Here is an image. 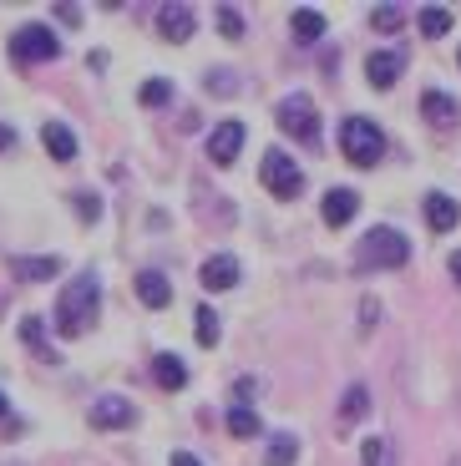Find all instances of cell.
<instances>
[{"instance_id":"obj_22","label":"cell","mask_w":461,"mask_h":466,"mask_svg":"<svg viewBox=\"0 0 461 466\" xmlns=\"http://www.w3.org/2000/svg\"><path fill=\"white\" fill-rule=\"evenodd\" d=\"M229 431H233V436H243V441H249V436H259V431H264V426H259V410L233 406V410H229Z\"/></svg>"},{"instance_id":"obj_11","label":"cell","mask_w":461,"mask_h":466,"mask_svg":"<svg viewBox=\"0 0 461 466\" xmlns=\"http://www.w3.org/2000/svg\"><path fill=\"white\" fill-rule=\"evenodd\" d=\"M243 147V122H223V127H213V137H208V157L219 167H229L233 157H239Z\"/></svg>"},{"instance_id":"obj_3","label":"cell","mask_w":461,"mask_h":466,"mask_svg":"<svg viewBox=\"0 0 461 466\" xmlns=\"http://www.w3.org/2000/svg\"><path fill=\"white\" fill-rule=\"evenodd\" d=\"M405 258H411V244L395 228H370L365 244H360V264L365 268H401Z\"/></svg>"},{"instance_id":"obj_31","label":"cell","mask_w":461,"mask_h":466,"mask_svg":"<svg viewBox=\"0 0 461 466\" xmlns=\"http://www.w3.org/2000/svg\"><path fill=\"white\" fill-rule=\"evenodd\" d=\"M208 92H233V76L229 71H208Z\"/></svg>"},{"instance_id":"obj_20","label":"cell","mask_w":461,"mask_h":466,"mask_svg":"<svg viewBox=\"0 0 461 466\" xmlns=\"http://www.w3.org/2000/svg\"><path fill=\"white\" fill-rule=\"evenodd\" d=\"M360 461H365V466H395V446H391V436H370V441L360 446Z\"/></svg>"},{"instance_id":"obj_13","label":"cell","mask_w":461,"mask_h":466,"mask_svg":"<svg viewBox=\"0 0 461 466\" xmlns=\"http://www.w3.org/2000/svg\"><path fill=\"white\" fill-rule=\"evenodd\" d=\"M158 31H162V41H178V46H183L188 35H193V5H162Z\"/></svg>"},{"instance_id":"obj_36","label":"cell","mask_w":461,"mask_h":466,"mask_svg":"<svg viewBox=\"0 0 461 466\" xmlns=\"http://www.w3.org/2000/svg\"><path fill=\"white\" fill-rule=\"evenodd\" d=\"M446 268H451V279L461 284V254H451V258H446Z\"/></svg>"},{"instance_id":"obj_32","label":"cell","mask_w":461,"mask_h":466,"mask_svg":"<svg viewBox=\"0 0 461 466\" xmlns=\"http://www.w3.org/2000/svg\"><path fill=\"white\" fill-rule=\"evenodd\" d=\"M375 319H381V304H375V299H365V304H360V325H375Z\"/></svg>"},{"instance_id":"obj_24","label":"cell","mask_w":461,"mask_h":466,"mask_svg":"<svg viewBox=\"0 0 461 466\" xmlns=\"http://www.w3.org/2000/svg\"><path fill=\"white\" fill-rule=\"evenodd\" d=\"M294 456H300V441H294V436H274V441H269L264 466H289Z\"/></svg>"},{"instance_id":"obj_33","label":"cell","mask_w":461,"mask_h":466,"mask_svg":"<svg viewBox=\"0 0 461 466\" xmlns=\"http://www.w3.org/2000/svg\"><path fill=\"white\" fill-rule=\"evenodd\" d=\"M233 396H239V406H249V400H254V380H239L233 385Z\"/></svg>"},{"instance_id":"obj_37","label":"cell","mask_w":461,"mask_h":466,"mask_svg":"<svg viewBox=\"0 0 461 466\" xmlns=\"http://www.w3.org/2000/svg\"><path fill=\"white\" fill-rule=\"evenodd\" d=\"M11 416V396H0V420Z\"/></svg>"},{"instance_id":"obj_17","label":"cell","mask_w":461,"mask_h":466,"mask_svg":"<svg viewBox=\"0 0 461 466\" xmlns=\"http://www.w3.org/2000/svg\"><path fill=\"white\" fill-rule=\"evenodd\" d=\"M289 35H294L300 46H320L324 15H320V11H294V15H289Z\"/></svg>"},{"instance_id":"obj_14","label":"cell","mask_w":461,"mask_h":466,"mask_svg":"<svg viewBox=\"0 0 461 466\" xmlns=\"http://www.w3.org/2000/svg\"><path fill=\"white\" fill-rule=\"evenodd\" d=\"M138 299L148 304V309H162V304H173V284L162 279L158 268H142L138 274Z\"/></svg>"},{"instance_id":"obj_8","label":"cell","mask_w":461,"mask_h":466,"mask_svg":"<svg viewBox=\"0 0 461 466\" xmlns=\"http://www.w3.org/2000/svg\"><path fill=\"white\" fill-rule=\"evenodd\" d=\"M401 71H405V51H375V56L365 61V76L375 92H391L395 82H401Z\"/></svg>"},{"instance_id":"obj_12","label":"cell","mask_w":461,"mask_h":466,"mask_svg":"<svg viewBox=\"0 0 461 466\" xmlns=\"http://www.w3.org/2000/svg\"><path fill=\"white\" fill-rule=\"evenodd\" d=\"M421 112H426V122L436 132H446V127H456V122H461V102H456V96H446V92H426V96H421Z\"/></svg>"},{"instance_id":"obj_26","label":"cell","mask_w":461,"mask_h":466,"mask_svg":"<svg viewBox=\"0 0 461 466\" xmlns=\"http://www.w3.org/2000/svg\"><path fill=\"white\" fill-rule=\"evenodd\" d=\"M21 339H26L31 350H41V360H56V355L46 350V325H41V315H31V319L21 325Z\"/></svg>"},{"instance_id":"obj_7","label":"cell","mask_w":461,"mask_h":466,"mask_svg":"<svg viewBox=\"0 0 461 466\" xmlns=\"http://www.w3.org/2000/svg\"><path fill=\"white\" fill-rule=\"evenodd\" d=\"M132 420H138V410H132L128 396H97L92 400V431H122Z\"/></svg>"},{"instance_id":"obj_27","label":"cell","mask_w":461,"mask_h":466,"mask_svg":"<svg viewBox=\"0 0 461 466\" xmlns=\"http://www.w3.org/2000/svg\"><path fill=\"white\" fill-rule=\"evenodd\" d=\"M365 410H370V390H365V385H350V390H345V406H340V416H345V420H360Z\"/></svg>"},{"instance_id":"obj_30","label":"cell","mask_w":461,"mask_h":466,"mask_svg":"<svg viewBox=\"0 0 461 466\" xmlns=\"http://www.w3.org/2000/svg\"><path fill=\"white\" fill-rule=\"evenodd\" d=\"M162 102H173V82H148L142 86V106H162Z\"/></svg>"},{"instance_id":"obj_4","label":"cell","mask_w":461,"mask_h":466,"mask_svg":"<svg viewBox=\"0 0 461 466\" xmlns=\"http://www.w3.org/2000/svg\"><path fill=\"white\" fill-rule=\"evenodd\" d=\"M279 127H284L294 142L314 147V142H320V112H314V102L304 92H294V96H284V102H279Z\"/></svg>"},{"instance_id":"obj_9","label":"cell","mask_w":461,"mask_h":466,"mask_svg":"<svg viewBox=\"0 0 461 466\" xmlns=\"http://www.w3.org/2000/svg\"><path fill=\"white\" fill-rule=\"evenodd\" d=\"M355 213H360V193H355V187H330L324 203H320V218L330 223V228H345Z\"/></svg>"},{"instance_id":"obj_6","label":"cell","mask_w":461,"mask_h":466,"mask_svg":"<svg viewBox=\"0 0 461 466\" xmlns=\"http://www.w3.org/2000/svg\"><path fill=\"white\" fill-rule=\"evenodd\" d=\"M264 187L274 193V198H300V187H304V173H300V163L289 157V152H264Z\"/></svg>"},{"instance_id":"obj_18","label":"cell","mask_w":461,"mask_h":466,"mask_svg":"<svg viewBox=\"0 0 461 466\" xmlns=\"http://www.w3.org/2000/svg\"><path fill=\"white\" fill-rule=\"evenodd\" d=\"M152 380H158L162 390H183V385H188V365L178 360V355H158V360H152Z\"/></svg>"},{"instance_id":"obj_21","label":"cell","mask_w":461,"mask_h":466,"mask_svg":"<svg viewBox=\"0 0 461 466\" xmlns=\"http://www.w3.org/2000/svg\"><path fill=\"white\" fill-rule=\"evenodd\" d=\"M415 25H421V35H426V41H441V35L451 31V11H441V5H426Z\"/></svg>"},{"instance_id":"obj_10","label":"cell","mask_w":461,"mask_h":466,"mask_svg":"<svg viewBox=\"0 0 461 466\" xmlns=\"http://www.w3.org/2000/svg\"><path fill=\"white\" fill-rule=\"evenodd\" d=\"M198 279H203V289H213V294L233 289V284H239V258H233V254H213V258H203Z\"/></svg>"},{"instance_id":"obj_29","label":"cell","mask_w":461,"mask_h":466,"mask_svg":"<svg viewBox=\"0 0 461 466\" xmlns=\"http://www.w3.org/2000/svg\"><path fill=\"white\" fill-rule=\"evenodd\" d=\"M219 31L229 35V41H239V35H243V15L233 11V5H219Z\"/></svg>"},{"instance_id":"obj_25","label":"cell","mask_w":461,"mask_h":466,"mask_svg":"<svg viewBox=\"0 0 461 466\" xmlns=\"http://www.w3.org/2000/svg\"><path fill=\"white\" fill-rule=\"evenodd\" d=\"M71 208L81 213V223H97V218H102V198H97L92 187H77V193H71Z\"/></svg>"},{"instance_id":"obj_2","label":"cell","mask_w":461,"mask_h":466,"mask_svg":"<svg viewBox=\"0 0 461 466\" xmlns=\"http://www.w3.org/2000/svg\"><path fill=\"white\" fill-rule=\"evenodd\" d=\"M340 152H345L355 167H375L385 152V132L375 127V122H365V116H345L340 122Z\"/></svg>"},{"instance_id":"obj_23","label":"cell","mask_w":461,"mask_h":466,"mask_svg":"<svg viewBox=\"0 0 461 466\" xmlns=\"http://www.w3.org/2000/svg\"><path fill=\"white\" fill-rule=\"evenodd\" d=\"M219 335H223V325L213 315V304H198V345H219Z\"/></svg>"},{"instance_id":"obj_15","label":"cell","mask_w":461,"mask_h":466,"mask_svg":"<svg viewBox=\"0 0 461 466\" xmlns=\"http://www.w3.org/2000/svg\"><path fill=\"white\" fill-rule=\"evenodd\" d=\"M41 147H46L56 163H71V157H77V137H71L67 122H46V127H41Z\"/></svg>"},{"instance_id":"obj_34","label":"cell","mask_w":461,"mask_h":466,"mask_svg":"<svg viewBox=\"0 0 461 466\" xmlns=\"http://www.w3.org/2000/svg\"><path fill=\"white\" fill-rule=\"evenodd\" d=\"M5 147H15V127H5V122H0V152Z\"/></svg>"},{"instance_id":"obj_28","label":"cell","mask_w":461,"mask_h":466,"mask_svg":"<svg viewBox=\"0 0 461 466\" xmlns=\"http://www.w3.org/2000/svg\"><path fill=\"white\" fill-rule=\"evenodd\" d=\"M370 25H375V31H401L405 11L401 5H375V11H370Z\"/></svg>"},{"instance_id":"obj_35","label":"cell","mask_w":461,"mask_h":466,"mask_svg":"<svg viewBox=\"0 0 461 466\" xmlns=\"http://www.w3.org/2000/svg\"><path fill=\"white\" fill-rule=\"evenodd\" d=\"M173 466H203V461H198L193 451H173Z\"/></svg>"},{"instance_id":"obj_16","label":"cell","mask_w":461,"mask_h":466,"mask_svg":"<svg viewBox=\"0 0 461 466\" xmlns=\"http://www.w3.org/2000/svg\"><path fill=\"white\" fill-rule=\"evenodd\" d=\"M456 218H461L456 198H446V193H426V223H431V228L451 233V228H456Z\"/></svg>"},{"instance_id":"obj_5","label":"cell","mask_w":461,"mask_h":466,"mask_svg":"<svg viewBox=\"0 0 461 466\" xmlns=\"http://www.w3.org/2000/svg\"><path fill=\"white\" fill-rule=\"evenodd\" d=\"M61 56V41L51 35V25H21L11 35V61L21 66H36V61H56Z\"/></svg>"},{"instance_id":"obj_1","label":"cell","mask_w":461,"mask_h":466,"mask_svg":"<svg viewBox=\"0 0 461 466\" xmlns=\"http://www.w3.org/2000/svg\"><path fill=\"white\" fill-rule=\"evenodd\" d=\"M97 304H102V284H97V274H77V279L61 289V299H56V335H67V339L87 335Z\"/></svg>"},{"instance_id":"obj_19","label":"cell","mask_w":461,"mask_h":466,"mask_svg":"<svg viewBox=\"0 0 461 466\" xmlns=\"http://www.w3.org/2000/svg\"><path fill=\"white\" fill-rule=\"evenodd\" d=\"M11 268L21 274V279H51V274H61V258L51 254V258H11Z\"/></svg>"}]
</instances>
